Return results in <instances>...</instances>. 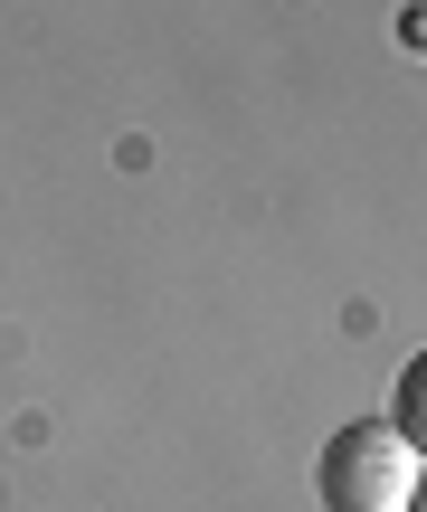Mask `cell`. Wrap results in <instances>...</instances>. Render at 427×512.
Wrapping results in <instances>:
<instances>
[{
    "mask_svg": "<svg viewBox=\"0 0 427 512\" xmlns=\"http://www.w3.org/2000/svg\"><path fill=\"white\" fill-rule=\"evenodd\" d=\"M314 484H323V512H409L418 456H409V437H399L390 418H361V427H342V437L323 446Z\"/></svg>",
    "mask_w": 427,
    "mask_h": 512,
    "instance_id": "cell-1",
    "label": "cell"
},
{
    "mask_svg": "<svg viewBox=\"0 0 427 512\" xmlns=\"http://www.w3.org/2000/svg\"><path fill=\"white\" fill-rule=\"evenodd\" d=\"M390 427L409 437V456H427V351L399 370V399H390Z\"/></svg>",
    "mask_w": 427,
    "mask_h": 512,
    "instance_id": "cell-2",
    "label": "cell"
},
{
    "mask_svg": "<svg viewBox=\"0 0 427 512\" xmlns=\"http://www.w3.org/2000/svg\"><path fill=\"white\" fill-rule=\"evenodd\" d=\"M409 512H427V465H418V484H409Z\"/></svg>",
    "mask_w": 427,
    "mask_h": 512,
    "instance_id": "cell-3",
    "label": "cell"
}]
</instances>
